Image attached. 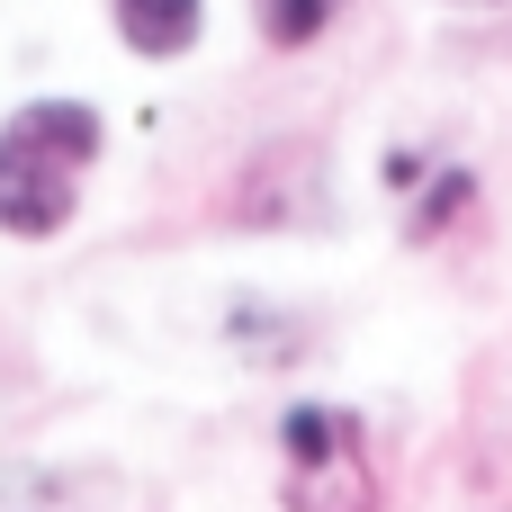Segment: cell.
Returning <instances> with one entry per match:
<instances>
[{
  "instance_id": "1",
  "label": "cell",
  "mask_w": 512,
  "mask_h": 512,
  "mask_svg": "<svg viewBox=\"0 0 512 512\" xmlns=\"http://www.w3.org/2000/svg\"><path fill=\"white\" fill-rule=\"evenodd\" d=\"M90 162H99V108L90 99H27L0 126V234L9 243L63 234Z\"/></svg>"
},
{
  "instance_id": "6",
  "label": "cell",
  "mask_w": 512,
  "mask_h": 512,
  "mask_svg": "<svg viewBox=\"0 0 512 512\" xmlns=\"http://www.w3.org/2000/svg\"><path fill=\"white\" fill-rule=\"evenodd\" d=\"M468 198H477V180H468V171L450 162V171H441V180L423 189V207H414V234H441V225H450V216H459Z\"/></svg>"
},
{
  "instance_id": "2",
  "label": "cell",
  "mask_w": 512,
  "mask_h": 512,
  "mask_svg": "<svg viewBox=\"0 0 512 512\" xmlns=\"http://www.w3.org/2000/svg\"><path fill=\"white\" fill-rule=\"evenodd\" d=\"M279 504L288 512H378V459L369 423L351 405H288L279 414Z\"/></svg>"
},
{
  "instance_id": "3",
  "label": "cell",
  "mask_w": 512,
  "mask_h": 512,
  "mask_svg": "<svg viewBox=\"0 0 512 512\" xmlns=\"http://www.w3.org/2000/svg\"><path fill=\"white\" fill-rule=\"evenodd\" d=\"M108 18H117L126 54H144V63H171V54H189V45H198V27H207V0H108Z\"/></svg>"
},
{
  "instance_id": "5",
  "label": "cell",
  "mask_w": 512,
  "mask_h": 512,
  "mask_svg": "<svg viewBox=\"0 0 512 512\" xmlns=\"http://www.w3.org/2000/svg\"><path fill=\"white\" fill-rule=\"evenodd\" d=\"M225 333H234L252 360H297V342H306V324H288L279 306H252V297L234 306V324H225Z\"/></svg>"
},
{
  "instance_id": "4",
  "label": "cell",
  "mask_w": 512,
  "mask_h": 512,
  "mask_svg": "<svg viewBox=\"0 0 512 512\" xmlns=\"http://www.w3.org/2000/svg\"><path fill=\"white\" fill-rule=\"evenodd\" d=\"M333 9L342 0H252V18H261V36L279 45V54H306L324 27H333Z\"/></svg>"
}]
</instances>
